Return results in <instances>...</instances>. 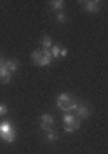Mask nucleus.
Here are the masks:
<instances>
[{
    "instance_id": "nucleus-2",
    "label": "nucleus",
    "mask_w": 108,
    "mask_h": 154,
    "mask_svg": "<svg viewBox=\"0 0 108 154\" xmlns=\"http://www.w3.org/2000/svg\"><path fill=\"white\" fill-rule=\"evenodd\" d=\"M79 125H81V120L74 115V113H65V115H63V131H65V133H74V131H77Z\"/></svg>"
},
{
    "instance_id": "nucleus-15",
    "label": "nucleus",
    "mask_w": 108,
    "mask_h": 154,
    "mask_svg": "<svg viewBox=\"0 0 108 154\" xmlns=\"http://www.w3.org/2000/svg\"><path fill=\"white\" fill-rule=\"evenodd\" d=\"M56 22H60V23H67V16H65L63 11H58V13H56Z\"/></svg>"
},
{
    "instance_id": "nucleus-4",
    "label": "nucleus",
    "mask_w": 108,
    "mask_h": 154,
    "mask_svg": "<svg viewBox=\"0 0 108 154\" xmlns=\"http://www.w3.org/2000/svg\"><path fill=\"white\" fill-rule=\"evenodd\" d=\"M72 113L77 116L79 120H85V118H88V116H90V109H88L85 104H77V106H76V109H74Z\"/></svg>"
},
{
    "instance_id": "nucleus-9",
    "label": "nucleus",
    "mask_w": 108,
    "mask_h": 154,
    "mask_svg": "<svg viewBox=\"0 0 108 154\" xmlns=\"http://www.w3.org/2000/svg\"><path fill=\"white\" fill-rule=\"evenodd\" d=\"M0 82H4V84L11 82V72H7L4 66H0Z\"/></svg>"
},
{
    "instance_id": "nucleus-16",
    "label": "nucleus",
    "mask_w": 108,
    "mask_h": 154,
    "mask_svg": "<svg viewBox=\"0 0 108 154\" xmlns=\"http://www.w3.org/2000/svg\"><path fill=\"white\" fill-rule=\"evenodd\" d=\"M5 113H7V106L5 104H0V116H4Z\"/></svg>"
},
{
    "instance_id": "nucleus-18",
    "label": "nucleus",
    "mask_w": 108,
    "mask_h": 154,
    "mask_svg": "<svg viewBox=\"0 0 108 154\" xmlns=\"http://www.w3.org/2000/svg\"><path fill=\"white\" fill-rule=\"evenodd\" d=\"M0 66H2V59H0Z\"/></svg>"
},
{
    "instance_id": "nucleus-11",
    "label": "nucleus",
    "mask_w": 108,
    "mask_h": 154,
    "mask_svg": "<svg viewBox=\"0 0 108 154\" xmlns=\"http://www.w3.org/2000/svg\"><path fill=\"white\" fill-rule=\"evenodd\" d=\"M49 52H51L52 59H54V57H61V47H60V45H52V47L49 48Z\"/></svg>"
},
{
    "instance_id": "nucleus-13",
    "label": "nucleus",
    "mask_w": 108,
    "mask_h": 154,
    "mask_svg": "<svg viewBox=\"0 0 108 154\" xmlns=\"http://www.w3.org/2000/svg\"><path fill=\"white\" fill-rule=\"evenodd\" d=\"M52 45H54V43H52V39H51V36H43V38H41V48L49 50V48H51Z\"/></svg>"
},
{
    "instance_id": "nucleus-3",
    "label": "nucleus",
    "mask_w": 108,
    "mask_h": 154,
    "mask_svg": "<svg viewBox=\"0 0 108 154\" xmlns=\"http://www.w3.org/2000/svg\"><path fill=\"white\" fill-rule=\"evenodd\" d=\"M0 138L4 140V142H7V143H11V142H15V138H16V131H15V127L11 125V122H0Z\"/></svg>"
},
{
    "instance_id": "nucleus-10",
    "label": "nucleus",
    "mask_w": 108,
    "mask_h": 154,
    "mask_svg": "<svg viewBox=\"0 0 108 154\" xmlns=\"http://www.w3.org/2000/svg\"><path fill=\"white\" fill-rule=\"evenodd\" d=\"M31 59H33V63H34L36 66H40V61H41V48L33 50V54H31Z\"/></svg>"
},
{
    "instance_id": "nucleus-14",
    "label": "nucleus",
    "mask_w": 108,
    "mask_h": 154,
    "mask_svg": "<svg viewBox=\"0 0 108 154\" xmlns=\"http://www.w3.org/2000/svg\"><path fill=\"white\" fill-rule=\"evenodd\" d=\"M51 7L56 9V13H58V11H61V9L65 7V2H63V0H52V2H51Z\"/></svg>"
},
{
    "instance_id": "nucleus-7",
    "label": "nucleus",
    "mask_w": 108,
    "mask_h": 154,
    "mask_svg": "<svg viewBox=\"0 0 108 154\" xmlns=\"http://www.w3.org/2000/svg\"><path fill=\"white\" fill-rule=\"evenodd\" d=\"M2 66L7 70V72H16L18 70V66H20V63L16 61V59H7V61H2Z\"/></svg>"
},
{
    "instance_id": "nucleus-8",
    "label": "nucleus",
    "mask_w": 108,
    "mask_h": 154,
    "mask_svg": "<svg viewBox=\"0 0 108 154\" xmlns=\"http://www.w3.org/2000/svg\"><path fill=\"white\" fill-rule=\"evenodd\" d=\"M51 63H52V56H51V52L45 50V48H41V61H40V66H49Z\"/></svg>"
},
{
    "instance_id": "nucleus-1",
    "label": "nucleus",
    "mask_w": 108,
    "mask_h": 154,
    "mask_svg": "<svg viewBox=\"0 0 108 154\" xmlns=\"http://www.w3.org/2000/svg\"><path fill=\"white\" fill-rule=\"evenodd\" d=\"M56 106H58V109H61V111H65V113H72V111L76 109L77 102L72 99L69 93H60L58 99H56Z\"/></svg>"
},
{
    "instance_id": "nucleus-12",
    "label": "nucleus",
    "mask_w": 108,
    "mask_h": 154,
    "mask_svg": "<svg viewBox=\"0 0 108 154\" xmlns=\"http://www.w3.org/2000/svg\"><path fill=\"white\" fill-rule=\"evenodd\" d=\"M45 140H47V142H56V140H58V133H56L54 129L45 131Z\"/></svg>"
},
{
    "instance_id": "nucleus-5",
    "label": "nucleus",
    "mask_w": 108,
    "mask_h": 154,
    "mask_svg": "<svg viewBox=\"0 0 108 154\" xmlns=\"http://www.w3.org/2000/svg\"><path fill=\"white\" fill-rule=\"evenodd\" d=\"M101 5H103V2H97V0H87V2H83V7H85L88 13H97V11H101Z\"/></svg>"
},
{
    "instance_id": "nucleus-17",
    "label": "nucleus",
    "mask_w": 108,
    "mask_h": 154,
    "mask_svg": "<svg viewBox=\"0 0 108 154\" xmlns=\"http://www.w3.org/2000/svg\"><path fill=\"white\" fill-rule=\"evenodd\" d=\"M69 56V50L67 48H61V57H67Z\"/></svg>"
},
{
    "instance_id": "nucleus-6",
    "label": "nucleus",
    "mask_w": 108,
    "mask_h": 154,
    "mask_svg": "<svg viewBox=\"0 0 108 154\" xmlns=\"http://www.w3.org/2000/svg\"><path fill=\"white\" fill-rule=\"evenodd\" d=\"M40 124H41V129H43V131H49V129H52V125H54V118H52V115L45 113V115L40 116Z\"/></svg>"
}]
</instances>
